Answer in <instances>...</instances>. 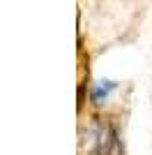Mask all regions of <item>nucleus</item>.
I'll return each instance as SVG.
<instances>
[{
  "instance_id": "obj_1",
  "label": "nucleus",
  "mask_w": 152,
  "mask_h": 155,
  "mask_svg": "<svg viewBox=\"0 0 152 155\" xmlns=\"http://www.w3.org/2000/svg\"><path fill=\"white\" fill-rule=\"evenodd\" d=\"M113 91H115V81H97L95 84V88H92V93H90V95H92V102L95 104H104L108 100V97L113 95Z\"/></svg>"
}]
</instances>
